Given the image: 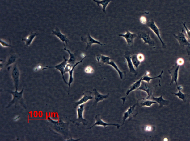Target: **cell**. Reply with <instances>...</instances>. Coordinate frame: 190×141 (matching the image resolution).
<instances>
[{
	"mask_svg": "<svg viewBox=\"0 0 190 141\" xmlns=\"http://www.w3.org/2000/svg\"><path fill=\"white\" fill-rule=\"evenodd\" d=\"M108 65L112 66L118 72L120 78L121 79H122L123 78V73L120 70L115 62H114L113 60H110V62L108 63Z\"/></svg>",
	"mask_w": 190,
	"mask_h": 141,
	"instance_id": "obj_30",
	"label": "cell"
},
{
	"mask_svg": "<svg viewBox=\"0 0 190 141\" xmlns=\"http://www.w3.org/2000/svg\"><path fill=\"white\" fill-rule=\"evenodd\" d=\"M182 23L184 28L185 29L186 32H185L186 37H187L188 41L189 42L190 41V30L189 29H188L187 27L186 26V22L184 23L183 22H182Z\"/></svg>",
	"mask_w": 190,
	"mask_h": 141,
	"instance_id": "obj_32",
	"label": "cell"
},
{
	"mask_svg": "<svg viewBox=\"0 0 190 141\" xmlns=\"http://www.w3.org/2000/svg\"><path fill=\"white\" fill-rule=\"evenodd\" d=\"M173 36L178 41L182 48H184L185 46H190V43L186 37L185 31L183 29H182L181 32H179L177 35L173 34Z\"/></svg>",
	"mask_w": 190,
	"mask_h": 141,
	"instance_id": "obj_5",
	"label": "cell"
},
{
	"mask_svg": "<svg viewBox=\"0 0 190 141\" xmlns=\"http://www.w3.org/2000/svg\"><path fill=\"white\" fill-rule=\"evenodd\" d=\"M1 46L4 47H11L10 44L7 42L2 39H1Z\"/></svg>",
	"mask_w": 190,
	"mask_h": 141,
	"instance_id": "obj_35",
	"label": "cell"
},
{
	"mask_svg": "<svg viewBox=\"0 0 190 141\" xmlns=\"http://www.w3.org/2000/svg\"><path fill=\"white\" fill-rule=\"evenodd\" d=\"M183 89V87L182 86H179L178 87H177V89H178V90L181 91Z\"/></svg>",
	"mask_w": 190,
	"mask_h": 141,
	"instance_id": "obj_43",
	"label": "cell"
},
{
	"mask_svg": "<svg viewBox=\"0 0 190 141\" xmlns=\"http://www.w3.org/2000/svg\"><path fill=\"white\" fill-rule=\"evenodd\" d=\"M81 139H73L71 136L69 138L67 139V140H65L66 141H78L80 140Z\"/></svg>",
	"mask_w": 190,
	"mask_h": 141,
	"instance_id": "obj_40",
	"label": "cell"
},
{
	"mask_svg": "<svg viewBox=\"0 0 190 141\" xmlns=\"http://www.w3.org/2000/svg\"><path fill=\"white\" fill-rule=\"evenodd\" d=\"M176 63L180 66H182L184 65V60L182 58H179L177 60Z\"/></svg>",
	"mask_w": 190,
	"mask_h": 141,
	"instance_id": "obj_36",
	"label": "cell"
},
{
	"mask_svg": "<svg viewBox=\"0 0 190 141\" xmlns=\"http://www.w3.org/2000/svg\"><path fill=\"white\" fill-rule=\"evenodd\" d=\"M125 59L127 60L129 70L130 72L135 74H137V71L134 68V66L132 63L131 58L130 54L129 52L127 51L125 52L124 55Z\"/></svg>",
	"mask_w": 190,
	"mask_h": 141,
	"instance_id": "obj_18",
	"label": "cell"
},
{
	"mask_svg": "<svg viewBox=\"0 0 190 141\" xmlns=\"http://www.w3.org/2000/svg\"><path fill=\"white\" fill-rule=\"evenodd\" d=\"M63 44L64 48L63 49V50L66 51V52L69 53L70 55L69 58V59H68L67 63L73 65H74L77 62H76V57L75 56L74 54H73V53H71L69 49L66 48L65 43H63Z\"/></svg>",
	"mask_w": 190,
	"mask_h": 141,
	"instance_id": "obj_23",
	"label": "cell"
},
{
	"mask_svg": "<svg viewBox=\"0 0 190 141\" xmlns=\"http://www.w3.org/2000/svg\"><path fill=\"white\" fill-rule=\"evenodd\" d=\"M143 77H141L139 80L134 82V83L133 84V85L130 86L129 89L127 91L126 93V96L124 98H121V99L123 100V105L124 104L125 100L126 99L127 97H128V95L130 94L131 92L132 91L136 90L140 87V86L141 85V82L142 80Z\"/></svg>",
	"mask_w": 190,
	"mask_h": 141,
	"instance_id": "obj_16",
	"label": "cell"
},
{
	"mask_svg": "<svg viewBox=\"0 0 190 141\" xmlns=\"http://www.w3.org/2000/svg\"><path fill=\"white\" fill-rule=\"evenodd\" d=\"M74 65H72L70 64L67 63L65 66V71H64L65 74H66V73H69V71L71 70L72 68Z\"/></svg>",
	"mask_w": 190,
	"mask_h": 141,
	"instance_id": "obj_33",
	"label": "cell"
},
{
	"mask_svg": "<svg viewBox=\"0 0 190 141\" xmlns=\"http://www.w3.org/2000/svg\"><path fill=\"white\" fill-rule=\"evenodd\" d=\"M150 99L151 100L154 101L156 102L157 103L159 104L160 107H162L164 106L168 105L169 104V101L164 99L163 98V95H162L159 97L156 98V97L153 96L152 95Z\"/></svg>",
	"mask_w": 190,
	"mask_h": 141,
	"instance_id": "obj_20",
	"label": "cell"
},
{
	"mask_svg": "<svg viewBox=\"0 0 190 141\" xmlns=\"http://www.w3.org/2000/svg\"><path fill=\"white\" fill-rule=\"evenodd\" d=\"M137 58L139 61L141 62L144 61L145 59L144 56L141 54H137Z\"/></svg>",
	"mask_w": 190,
	"mask_h": 141,
	"instance_id": "obj_38",
	"label": "cell"
},
{
	"mask_svg": "<svg viewBox=\"0 0 190 141\" xmlns=\"http://www.w3.org/2000/svg\"><path fill=\"white\" fill-rule=\"evenodd\" d=\"M189 61H190V58H189Z\"/></svg>",
	"mask_w": 190,
	"mask_h": 141,
	"instance_id": "obj_45",
	"label": "cell"
},
{
	"mask_svg": "<svg viewBox=\"0 0 190 141\" xmlns=\"http://www.w3.org/2000/svg\"><path fill=\"white\" fill-rule=\"evenodd\" d=\"M172 93L175 96L178 97L180 99L182 100L184 102L185 100L186 95L182 92L181 91L179 90L178 92L177 93Z\"/></svg>",
	"mask_w": 190,
	"mask_h": 141,
	"instance_id": "obj_31",
	"label": "cell"
},
{
	"mask_svg": "<svg viewBox=\"0 0 190 141\" xmlns=\"http://www.w3.org/2000/svg\"><path fill=\"white\" fill-rule=\"evenodd\" d=\"M94 94L95 95V102L94 103L93 105H96L99 102L101 101H103L105 99H106L108 98L109 97V93H108L107 95H103L100 94L98 92L97 89H93Z\"/></svg>",
	"mask_w": 190,
	"mask_h": 141,
	"instance_id": "obj_19",
	"label": "cell"
},
{
	"mask_svg": "<svg viewBox=\"0 0 190 141\" xmlns=\"http://www.w3.org/2000/svg\"><path fill=\"white\" fill-rule=\"evenodd\" d=\"M84 71L87 74H92L94 72V70L90 66H88L85 69Z\"/></svg>",
	"mask_w": 190,
	"mask_h": 141,
	"instance_id": "obj_34",
	"label": "cell"
},
{
	"mask_svg": "<svg viewBox=\"0 0 190 141\" xmlns=\"http://www.w3.org/2000/svg\"><path fill=\"white\" fill-rule=\"evenodd\" d=\"M92 92L89 91H85L83 93V97L78 101L75 102V108L81 104H85L88 100L93 99L94 98L92 96Z\"/></svg>",
	"mask_w": 190,
	"mask_h": 141,
	"instance_id": "obj_13",
	"label": "cell"
},
{
	"mask_svg": "<svg viewBox=\"0 0 190 141\" xmlns=\"http://www.w3.org/2000/svg\"><path fill=\"white\" fill-rule=\"evenodd\" d=\"M52 34L58 38L63 43H65L66 45H68L69 42V39H68L67 36L61 32L58 27H56L55 30H52Z\"/></svg>",
	"mask_w": 190,
	"mask_h": 141,
	"instance_id": "obj_17",
	"label": "cell"
},
{
	"mask_svg": "<svg viewBox=\"0 0 190 141\" xmlns=\"http://www.w3.org/2000/svg\"><path fill=\"white\" fill-rule=\"evenodd\" d=\"M153 89L154 87L152 84L142 80L141 85L137 90L143 91L146 92L147 96L146 99H150L151 96L152 95Z\"/></svg>",
	"mask_w": 190,
	"mask_h": 141,
	"instance_id": "obj_7",
	"label": "cell"
},
{
	"mask_svg": "<svg viewBox=\"0 0 190 141\" xmlns=\"http://www.w3.org/2000/svg\"><path fill=\"white\" fill-rule=\"evenodd\" d=\"M38 68V69H42L41 66H39Z\"/></svg>",
	"mask_w": 190,
	"mask_h": 141,
	"instance_id": "obj_44",
	"label": "cell"
},
{
	"mask_svg": "<svg viewBox=\"0 0 190 141\" xmlns=\"http://www.w3.org/2000/svg\"><path fill=\"white\" fill-rule=\"evenodd\" d=\"M163 73V71L162 70L161 72V74H160L159 75L154 77H151L149 76V73L148 72H146L144 75L143 76L142 80L146 82H148V83H150L151 80L154 79H155L156 78H162V75Z\"/></svg>",
	"mask_w": 190,
	"mask_h": 141,
	"instance_id": "obj_28",
	"label": "cell"
},
{
	"mask_svg": "<svg viewBox=\"0 0 190 141\" xmlns=\"http://www.w3.org/2000/svg\"><path fill=\"white\" fill-rule=\"evenodd\" d=\"M97 60L99 63L108 65V63L111 60V58L109 57L108 56L98 55L97 56Z\"/></svg>",
	"mask_w": 190,
	"mask_h": 141,
	"instance_id": "obj_27",
	"label": "cell"
},
{
	"mask_svg": "<svg viewBox=\"0 0 190 141\" xmlns=\"http://www.w3.org/2000/svg\"><path fill=\"white\" fill-rule=\"evenodd\" d=\"M81 40L82 41L86 43V50H87L90 47H91L92 45L94 44H97L101 46L103 45V44L101 43L100 42L94 39V38H92L89 34H88L87 36L86 37H81Z\"/></svg>",
	"mask_w": 190,
	"mask_h": 141,
	"instance_id": "obj_15",
	"label": "cell"
},
{
	"mask_svg": "<svg viewBox=\"0 0 190 141\" xmlns=\"http://www.w3.org/2000/svg\"><path fill=\"white\" fill-rule=\"evenodd\" d=\"M86 58V56L84 57L82 59L80 60V61L77 62L76 63H75L74 66L71 70L69 71V72L68 73L69 74V81L68 82V85L69 86V94L70 92V87H71V84L74 81V78H73V72L74 70L75 69V68L77 66V65H78V64L82 63L83 61Z\"/></svg>",
	"mask_w": 190,
	"mask_h": 141,
	"instance_id": "obj_21",
	"label": "cell"
},
{
	"mask_svg": "<svg viewBox=\"0 0 190 141\" xmlns=\"http://www.w3.org/2000/svg\"><path fill=\"white\" fill-rule=\"evenodd\" d=\"M144 130L146 131H151L154 130V127L151 126H146L144 127Z\"/></svg>",
	"mask_w": 190,
	"mask_h": 141,
	"instance_id": "obj_37",
	"label": "cell"
},
{
	"mask_svg": "<svg viewBox=\"0 0 190 141\" xmlns=\"http://www.w3.org/2000/svg\"><path fill=\"white\" fill-rule=\"evenodd\" d=\"M18 57V55L15 54H12L9 56L7 59L5 67L9 68L10 66L14 64Z\"/></svg>",
	"mask_w": 190,
	"mask_h": 141,
	"instance_id": "obj_25",
	"label": "cell"
},
{
	"mask_svg": "<svg viewBox=\"0 0 190 141\" xmlns=\"http://www.w3.org/2000/svg\"><path fill=\"white\" fill-rule=\"evenodd\" d=\"M20 118H21L20 116H16L14 118V121L17 122L20 119Z\"/></svg>",
	"mask_w": 190,
	"mask_h": 141,
	"instance_id": "obj_42",
	"label": "cell"
},
{
	"mask_svg": "<svg viewBox=\"0 0 190 141\" xmlns=\"http://www.w3.org/2000/svg\"><path fill=\"white\" fill-rule=\"evenodd\" d=\"M146 25L147 26L150 28L153 31V32L156 35V36H157L162 44V48L164 49L166 48L167 45L164 42L162 39L161 36H160V29L157 26L154 20L153 19H151L150 21L147 22Z\"/></svg>",
	"mask_w": 190,
	"mask_h": 141,
	"instance_id": "obj_4",
	"label": "cell"
},
{
	"mask_svg": "<svg viewBox=\"0 0 190 141\" xmlns=\"http://www.w3.org/2000/svg\"><path fill=\"white\" fill-rule=\"evenodd\" d=\"M131 58L132 63L134 67H136V70L137 72L138 68L141 63V62L139 61L137 58V54H134L131 56Z\"/></svg>",
	"mask_w": 190,
	"mask_h": 141,
	"instance_id": "obj_29",
	"label": "cell"
},
{
	"mask_svg": "<svg viewBox=\"0 0 190 141\" xmlns=\"http://www.w3.org/2000/svg\"><path fill=\"white\" fill-rule=\"evenodd\" d=\"M140 21H141V23H142L143 24H146L147 22L146 18L144 17V16H142L141 18Z\"/></svg>",
	"mask_w": 190,
	"mask_h": 141,
	"instance_id": "obj_39",
	"label": "cell"
},
{
	"mask_svg": "<svg viewBox=\"0 0 190 141\" xmlns=\"http://www.w3.org/2000/svg\"><path fill=\"white\" fill-rule=\"evenodd\" d=\"M11 76L12 79L14 81L15 90L18 91L20 80V73L19 68L16 64H15L13 67Z\"/></svg>",
	"mask_w": 190,
	"mask_h": 141,
	"instance_id": "obj_9",
	"label": "cell"
},
{
	"mask_svg": "<svg viewBox=\"0 0 190 141\" xmlns=\"http://www.w3.org/2000/svg\"><path fill=\"white\" fill-rule=\"evenodd\" d=\"M77 118L74 120H71L73 123L77 126H79L81 123H82L84 126L87 125L88 122L83 117L84 111L85 104H81L77 107Z\"/></svg>",
	"mask_w": 190,
	"mask_h": 141,
	"instance_id": "obj_3",
	"label": "cell"
},
{
	"mask_svg": "<svg viewBox=\"0 0 190 141\" xmlns=\"http://www.w3.org/2000/svg\"><path fill=\"white\" fill-rule=\"evenodd\" d=\"M37 35V34L36 33L32 32L28 36L22 39V41L24 42L25 43V46L28 47L32 44L35 38L36 37Z\"/></svg>",
	"mask_w": 190,
	"mask_h": 141,
	"instance_id": "obj_22",
	"label": "cell"
},
{
	"mask_svg": "<svg viewBox=\"0 0 190 141\" xmlns=\"http://www.w3.org/2000/svg\"><path fill=\"white\" fill-rule=\"evenodd\" d=\"M64 60L63 61L61 62V63L58 64L56 66H46L45 67L42 69V70H45L49 68H55L58 70L61 73V74L62 75V78L63 80L65 83L66 84H68V82L66 81L65 77H64V75L65 74L64 73V71H65V69L66 64L67 63L68 59H66L65 56L63 57Z\"/></svg>",
	"mask_w": 190,
	"mask_h": 141,
	"instance_id": "obj_6",
	"label": "cell"
},
{
	"mask_svg": "<svg viewBox=\"0 0 190 141\" xmlns=\"http://www.w3.org/2000/svg\"><path fill=\"white\" fill-rule=\"evenodd\" d=\"M24 88L21 91L18 92V91H13L11 90H2L1 89V91H6L11 94L13 96V99L11 102L9 103L8 106H7L6 108H8L11 106L14 105L15 108L16 107L18 104H20L25 109H27L25 103V100L23 98V92Z\"/></svg>",
	"mask_w": 190,
	"mask_h": 141,
	"instance_id": "obj_2",
	"label": "cell"
},
{
	"mask_svg": "<svg viewBox=\"0 0 190 141\" xmlns=\"http://www.w3.org/2000/svg\"><path fill=\"white\" fill-rule=\"evenodd\" d=\"M46 120L50 123L52 129L55 133L62 135L66 140L71 136H70L69 123L65 122L61 119H55L50 117H48Z\"/></svg>",
	"mask_w": 190,
	"mask_h": 141,
	"instance_id": "obj_1",
	"label": "cell"
},
{
	"mask_svg": "<svg viewBox=\"0 0 190 141\" xmlns=\"http://www.w3.org/2000/svg\"><path fill=\"white\" fill-rule=\"evenodd\" d=\"M186 49L188 55H190V46H186Z\"/></svg>",
	"mask_w": 190,
	"mask_h": 141,
	"instance_id": "obj_41",
	"label": "cell"
},
{
	"mask_svg": "<svg viewBox=\"0 0 190 141\" xmlns=\"http://www.w3.org/2000/svg\"><path fill=\"white\" fill-rule=\"evenodd\" d=\"M139 101V104L140 107H151L152 104L157 103V102L152 100L146 99L143 98Z\"/></svg>",
	"mask_w": 190,
	"mask_h": 141,
	"instance_id": "obj_24",
	"label": "cell"
},
{
	"mask_svg": "<svg viewBox=\"0 0 190 141\" xmlns=\"http://www.w3.org/2000/svg\"><path fill=\"white\" fill-rule=\"evenodd\" d=\"M137 36L140 39L143 40L144 45L147 44L149 46L154 47L155 42L154 40L151 38L150 34L149 32L141 31L138 33Z\"/></svg>",
	"mask_w": 190,
	"mask_h": 141,
	"instance_id": "obj_8",
	"label": "cell"
},
{
	"mask_svg": "<svg viewBox=\"0 0 190 141\" xmlns=\"http://www.w3.org/2000/svg\"><path fill=\"white\" fill-rule=\"evenodd\" d=\"M136 104H134L133 106H130L129 108L126 111H125L123 114V123L122 126L124 124L125 121L128 118L132 119L133 117H135L136 115L138 114L137 111H136L135 107Z\"/></svg>",
	"mask_w": 190,
	"mask_h": 141,
	"instance_id": "obj_12",
	"label": "cell"
},
{
	"mask_svg": "<svg viewBox=\"0 0 190 141\" xmlns=\"http://www.w3.org/2000/svg\"><path fill=\"white\" fill-rule=\"evenodd\" d=\"M94 2L96 3L98 6L99 5H101L103 7V12L104 13H106V9L107 6L112 0H101V1H97V0H93Z\"/></svg>",
	"mask_w": 190,
	"mask_h": 141,
	"instance_id": "obj_26",
	"label": "cell"
},
{
	"mask_svg": "<svg viewBox=\"0 0 190 141\" xmlns=\"http://www.w3.org/2000/svg\"><path fill=\"white\" fill-rule=\"evenodd\" d=\"M95 119V123L91 127L88 128L87 129H91L92 127H94V126H103L104 127H106L107 126H115L117 127L118 129H119V127L121 126L118 124H109L106 123L104 122L103 120H101L100 118V114H98L97 115H96Z\"/></svg>",
	"mask_w": 190,
	"mask_h": 141,
	"instance_id": "obj_14",
	"label": "cell"
},
{
	"mask_svg": "<svg viewBox=\"0 0 190 141\" xmlns=\"http://www.w3.org/2000/svg\"><path fill=\"white\" fill-rule=\"evenodd\" d=\"M180 66L177 65L176 63L172 66V68L169 70V74L171 76V81L170 85H172L173 82H175L176 84L177 87H178V78L179 70V69Z\"/></svg>",
	"mask_w": 190,
	"mask_h": 141,
	"instance_id": "obj_10",
	"label": "cell"
},
{
	"mask_svg": "<svg viewBox=\"0 0 190 141\" xmlns=\"http://www.w3.org/2000/svg\"><path fill=\"white\" fill-rule=\"evenodd\" d=\"M119 36L122 37L126 40L127 44L129 47H132L133 46L134 39L137 36V35L134 33H132L129 31L127 30L125 34H120Z\"/></svg>",
	"mask_w": 190,
	"mask_h": 141,
	"instance_id": "obj_11",
	"label": "cell"
}]
</instances>
